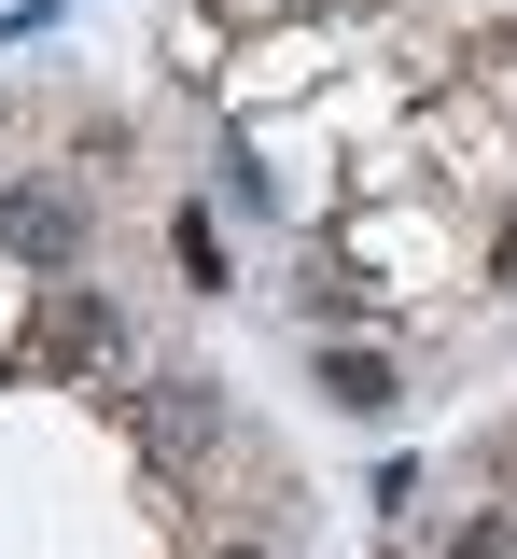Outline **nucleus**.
Returning <instances> with one entry per match:
<instances>
[{
	"label": "nucleus",
	"instance_id": "obj_3",
	"mask_svg": "<svg viewBox=\"0 0 517 559\" xmlns=\"http://www.w3.org/2000/svg\"><path fill=\"white\" fill-rule=\"evenodd\" d=\"M322 392H336L350 419H392V406H406V378H392L377 349H336V336H322Z\"/></svg>",
	"mask_w": 517,
	"mask_h": 559
},
{
	"label": "nucleus",
	"instance_id": "obj_1",
	"mask_svg": "<svg viewBox=\"0 0 517 559\" xmlns=\"http://www.w3.org/2000/svg\"><path fill=\"white\" fill-rule=\"evenodd\" d=\"M112 349H127V308L98 280H57L43 322H28V378H71V364H112Z\"/></svg>",
	"mask_w": 517,
	"mask_h": 559
},
{
	"label": "nucleus",
	"instance_id": "obj_4",
	"mask_svg": "<svg viewBox=\"0 0 517 559\" xmlns=\"http://www.w3.org/2000/svg\"><path fill=\"white\" fill-rule=\"evenodd\" d=\"M154 448H168V462H196V448H211V433H224V406H211V392H196V378H168V392H154Z\"/></svg>",
	"mask_w": 517,
	"mask_h": 559
},
{
	"label": "nucleus",
	"instance_id": "obj_5",
	"mask_svg": "<svg viewBox=\"0 0 517 559\" xmlns=\"http://www.w3.org/2000/svg\"><path fill=\"white\" fill-rule=\"evenodd\" d=\"M182 280H196V294H224V238H211V210H182Z\"/></svg>",
	"mask_w": 517,
	"mask_h": 559
},
{
	"label": "nucleus",
	"instance_id": "obj_6",
	"mask_svg": "<svg viewBox=\"0 0 517 559\" xmlns=\"http://www.w3.org/2000/svg\"><path fill=\"white\" fill-rule=\"evenodd\" d=\"M211 559H266V546H211Z\"/></svg>",
	"mask_w": 517,
	"mask_h": 559
},
{
	"label": "nucleus",
	"instance_id": "obj_2",
	"mask_svg": "<svg viewBox=\"0 0 517 559\" xmlns=\"http://www.w3.org/2000/svg\"><path fill=\"white\" fill-rule=\"evenodd\" d=\"M0 252L71 266V252H84V197H71V182H14V197H0Z\"/></svg>",
	"mask_w": 517,
	"mask_h": 559
}]
</instances>
